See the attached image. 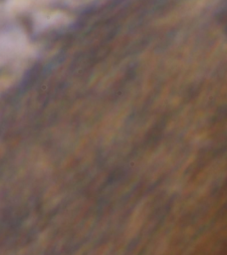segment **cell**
Listing matches in <instances>:
<instances>
[{
  "label": "cell",
  "mask_w": 227,
  "mask_h": 255,
  "mask_svg": "<svg viewBox=\"0 0 227 255\" xmlns=\"http://www.w3.org/2000/svg\"><path fill=\"white\" fill-rule=\"evenodd\" d=\"M41 1H45V2H47V1H53V0H41Z\"/></svg>",
  "instance_id": "obj_3"
},
{
  "label": "cell",
  "mask_w": 227,
  "mask_h": 255,
  "mask_svg": "<svg viewBox=\"0 0 227 255\" xmlns=\"http://www.w3.org/2000/svg\"><path fill=\"white\" fill-rule=\"evenodd\" d=\"M31 4V0H10L9 7L14 12H21Z\"/></svg>",
  "instance_id": "obj_2"
},
{
  "label": "cell",
  "mask_w": 227,
  "mask_h": 255,
  "mask_svg": "<svg viewBox=\"0 0 227 255\" xmlns=\"http://www.w3.org/2000/svg\"><path fill=\"white\" fill-rule=\"evenodd\" d=\"M68 21H69L68 15L60 11L42 12V13H39L36 17V24L39 27H44V28L63 25Z\"/></svg>",
  "instance_id": "obj_1"
}]
</instances>
